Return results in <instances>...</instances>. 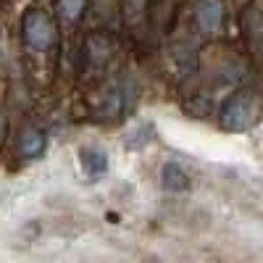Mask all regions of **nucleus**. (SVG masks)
I'll use <instances>...</instances> for the list:
<instances>
[{"label": "nucleus", "mask_w": 263, "mask_h": 263, "mask_svg": "<svg viewBox=\"0 0 263 263\" xmlns=\"http://www.w3.org/2000/svg\"><path fill=\"white\" fill-rule=\"evenodd\" d=\"M260 105L250 92H237L221 105V126L227 132H248L255 126Z\"/></svg>", "instance_id": "nucleus-1"}, {"label": "nucleus", "mask_w": 263, "mask_h": 263, "mask_svg": "<svg viewBox=\"0 0 263 263\" xmlns=\"http://www.w3.org/2000/svg\"><path fill=\"white\" fill-rule=\"evenodd\" d=\"M21 34H24V42L32 50L45 53L55 42V24L45 11L32 8V11H27L24 21H21Z\"/></svg>", "instance_id": "nucleus-2"}, {"label": "nucleus", "mask_w": 263, "mask_h": 263, "mask_svg": "<svg viewBox=\"0 0 263 263\" xmlns=\"http://www.w3.org/2000/svg\"><path fill=\"white\" fill-rule=\"evenodd\" d=\"M197 24L203 32H216L224 24V3L221 0H200L197 3Z\"/></svg>", "instance_id": "nucleus-3"}, {"label": "nucleus", "mask_w": 263, "mask_h": 263, "mask_svg": "<svg viewBox=\"0 0 263 263\" xmlns=\"http://www.w3.org/2000/svg\"><path fill=\"white\" fill-rule=\"evenodd\" d=\"M161 184L166 192H187L190 190V174L184 171L182 163L168 161L161 171Z\"/></svg>", "instance_id": "nucleus-4"}, {"label": "nucleus", "mask_w": 263, "mask_h": 263, "mask_svg": "<svg viewBox=\"0 0 263 263\" xmlns=\"http://www.w3.org/2000/svg\"><path fill=\"white\" fill-rule=\"evenodd\" d=\"M79 163H82V171L90 179H100L108 171V156L98 147H82L79 150Z\"/></svg>", "instance_id": "nucleus-5"}, {"label": "nucleus", "mask_w": 263, "mask_h": 263, "mask_svg": "<svg viewBox=\"0 0 263 263\" xmlns=\"http://www.w3.org/2000/svg\"><path fill=\"white\" fill-rule=\"evenodd\" d=\"M48 145V137L42 129H34V126H27L24 132L18 135V153L24 158H37L42 156V150Z\"/></svg>", "instance_id": "nucleus-6"}, {"label": "nucleus", "mask_w": 263, "mask_h": 263, "mask_svg": "<svg viewBox=\"0 0 263 263\" xmlns=\"http://www.w3.org/2000/svg\"><path fill=\"white\" fill-rule=\"evenodd\" d=\"M87 0H58V16L66 21V24H74V21L82 18Z\"/></svg>", "instance_id": "nucleus-7"}, {"label": "nucleus", "mask_w": 263, "mask_h": 263, "mask_svg": "<svg viewBox=\"0 0 263 263\" xmlns=\"http://www.w3.org/2000/svg\"><path fill=\"white\" fill-rule=\"evenodd\" d=\"M0 126H3V111H0Z\"/></svg>", "instance_id": "nucleus-8"}]
</instances>
